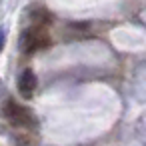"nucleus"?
I'll use <instances>...</instances> for the list:
<instances>
[{
    "instance_id": "obj_1",
    "label": "nucleus",
    "mask_w": 146,
    "mask_h": 146,
    "mask_svg": "<svg viewBox=\"0 0 146 146\" xmlns=\"http://www.w3.org/2000/svg\"><path fill=\"white\" fill-rule=\"evenodd\" d=\"M48 44H50L48 32L44 30V26H38V24L26 28V30L20 34V42H18L20 52H24V54H32V52H36V50H42V48H46Z\"/></svg>"
},
{
    "instance_id": "obj_2",
    "label": "nucleus",
    "mask_w": 146,
    "mask_h": 146,
    "mask_svg": "<svg viewBox=\"0 0 146 146\" xmlns=\"http://www.w3.org/2000/svg\"><path fill=\"white\" fill-rule=\"evenodd\" d=\"M4 116L8 118L10 124H14L18 128H34L36 126V118H34L32 110L14 100H8L4 104Z\"/></svg>"
},
{
    "instance_id": "obj_3",
    "label": "nucleus",
    "mask_w": 146,
    "mask_h": 146,
    "mask_svg": "<svg viewBox=\"0 0 146 146\" xmlns=\"http://www.w3.org/2000/svg\"><path fill=\"white\" fill-rule=\"evenodd\" d=\"M36 86H38V78H36V74H34L30 68H26V70L18 76V92H20V96L26 98V100L32 98Z\"/></svg>"
},
{
    "instance_id": "obj_4",
    "label": "nucleus",
    "mask_w": 146,
    "mask_h": 146,
    "mask_svg": "<svg viewBox=\"0 0 146 146\" xmlns=\"http://www.w3.org/2000/svg\"><path fill=\"white\" fill-rule=\"evenodd\" d=\"M28 14H30V20L34 24H38V26H46V24H50L54 20V16L46 8H32V10H28Z\"/></svg>"
},
{
    "instance_id": "obj_5",
    "label": "nucleus",
    "mask_w": 146,
    "mask_h": 146,
    "mask_svg": "<svg viewBox=\"0 0 146 146\" xmlns=\"http://www.w3.org/2000/svg\"><path fill=\"white\" fill-rule=\"evenodd\" d=\"M4 42H6V30L0 26V52H2V48H4Z\"/></svg>"
}]
</instances>
